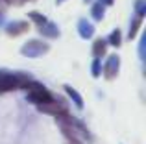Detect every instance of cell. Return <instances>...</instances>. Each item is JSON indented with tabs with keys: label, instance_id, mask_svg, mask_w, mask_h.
I'll return each instance as SVG.
<instances>
[{
	"label": "cell",
	"instance_id": "obj_1",
	"mask_svg": "<svg viewBox=\"0 0 146 144\" xmlns=\"http://www.w3.org/2000/svg\"><path fill=\"white\" fill-rule=\"evenodd\" d=\"M56 124L59 126L61 133H63V137L67 139V141H83V139L93 141V135H91L89 127H87L80 118L68 115V113L67 115L56 116Z\"/></svg>",
	"mask_w": 146,
	"mask_h": 144
},
{
	"label": "cell",
	"instance_id": "obj_2",
	"mask_svg": "<svg viewBox=\"0 0 146 144\" xmlns=\"http://www.w3.org/2000/svg\"><path fill=\"white\" fill-rule=\"evenodd\" d=\"M33 81V76L28 72H7L0 70V94L11 92L17 89H26Z\"/></svg>",
	"mask_w": 146,
	"mask_h": 144
},
{
	"label": "cell",
	"instance_id": "obj_3",
	"mask_svg": "<svg viewBox=\"0 0 146 144\" xmlns=\"http://www.w3.org/2000/svg\"><path fill=\"white\" fill-rule=\"evenodd\" d=\"M52 98H54V94L50 92L43 83L35 81V79L26 87V102L33 104L35 107H37V105H41V104H46V102L52 100Z\"/></svg>",
	"mask_w": 146,
	"mask_h": 144
},
{
	"label": "cell",
	"instance_id": "obj_4",
	"mask_svg": "<svg viewBox=\"0 0 146 144\" xmlns=\"http://www.w3.org/2000/svg\"><path fill=\"white\" fill-rule=\"evenodd\" d=\"M48 52H50V44L39 39H30L21 46V54L24 57H32V59H37L41 55L48 54Z\"/></svg>",
	"mask_w": 146,
	"mask_h": 144
},
{
	"label": "cell",
	"instance_id": "obj_5",
	"mask_svg": "<svg viewBox=\"0 0 146 144\" xmlns=\"http://www.w3.org/2000/svg\"><path fill=\"white\" fill-rule=\"evenodd\" d=\"M41 113H46V115H52V116H59V115H67L68 113V104L61 98H52L48 100L46 104H41L37 105Z\"/></svg>",
	"mask_w": 146,
	"mask_h": 144
},
{
	"label": "cell",
	"instance_id": "obj_6",
	"mask_svg": "<svg viewBox=\"0 0 146 144\" xmlns=\"http://www.w3.org/2000/svg\"><path fill=\"white\" fill-rule=\"evenodd\" d=\"M118 70H120V55H117V54L109 55L107 61L104 63V67H102V76L107 81H113L118 76Z\"/></svg>",
	"mask_w": 146,
	"mask_h": 144
},
{
	"label": "cell",
	"instance_id": "obj_7",
	"mask_svg": "<svg viewBox=\"0 0 146 144\" xmlns=\"http://www.w3.org/2000/svg\"><path fill=\"white\" fill-rule=\"evenodd\" d=\"M4 30H6V33L9 37H19V35H24L30 30V22L28 20H11L6 24Z\"/></svg>",
	"mask_w": 146,
	"mask_h": 144
},
{
	"label": "cell",
	"instance_id": "obj_8",
	"mask_svg": "<svg viewBox=\"0 0 146 144\" xmlns=\"http://www.w3.org/2000/svg\"><path fill=\"white\" fill-rule=\"evenodd\" d=\"M37 30H39V33H41L43 37H46V39H57V37L61 35L57 24H56V22H52V20H46L44 24L37 26Z\"/></svg>",
	"mask_w": 146,
	"mask_h": 144
},
{
	"label": "cell",
	"instance_id": "obj_9",
	"mask_svg": "<svg viewBox=\"0 0 146 144\" xmlns=\"http://www.w3.org/2000/svg\"><path fill=\"white\" fill-rule=\"evenodd\" d=\"M94 32H96V28L93 26V22H89L87 18H80L78 20V35L82 37V39H93L94 37Z\"/></svg>",
	"mask_w": 146,
	"mask_h": 144
},
{
	"label": "cell",
	"instance_id": "obj_10",
	"mask_svg": "<svg viewBox=\"0 0 146 144\" xmlns=\"http://www.w3.org/2000/svg\"><path fill=\"white\" fill-rule=\"evenodd\" d=\"M107 46H109V44H107L106 39H102V37L96 39L93 43V55H94V57H98V59H102L104 55H106V52H107Z\"/></svg>",
	"mask_w": 146,
	"mask_h": 144
},
{
	"label": "cell",
	"instance_id": "obj_11",
	"mask_svg": "<svg viewBox=\"0 0 146 144\" xmlns=\"http://www.w3.org/2000/svg\"><path fill=\"white\" fill-rule=\"evenodd\" d=\"M65 92H67V96L70 98L72 102H74V105L78 109H83V98H82V94L78 92V90L74 89V87H70V85H65Z\"/></svg>",
	"mask_w": 146,
	"mask_h": 144
},
{
	"label": "cell",
	"instance_id": "obj_12",
	"mask_svg": "<svg viewBox=\"0 0 146 144\" xmlns=\"http://www.w3.org/2000/svg\"><path fill=\"white\" fill-rule=\"evenodd\" d=\"M141 26H143V18H141V17H133L131 22H129V32H128V37H129V39H135V37H137Z\"/></svg>",
	"mask_w": 146,
	"mask_h": 144
},
{
	"label": "cell",
	"instance_id": "obj_13",
	"mask_svg": "<svg viewBox=\"0 0 146 144\" xmlns=\"http://www.w3.org/2000/svg\"><path fill=\"white\" fill-rule=\"evenodd\" d=\"M91 15H93V18L96 22H100L104 18V15H106V6H102L100 2L93 4V6H91Z\"/></svg>",
	"mask_w": 146,
	"mask_h": 144
},
{
	"label": "cell",
	"instance_id": "obj_14",
	"mask_svg": "<svg viewBox=\"0 0 146 144\" xmlns=\"http://www.w3.org/2000/svg\"><path fill=\"white\" fill-rule=\"evenodd\" d=\"M107 44H111V46H120V44H122V32H120V30H113V32H111L109 33V37H107Z\"/></svg>",
	"mask_w": 146,
	"mask_h": 144
},
{
	"label": "cell",
	"instance_id": "obj_15",
	"mask_svg": "<svg viewBox=\"0 0 146 144\" xmlns=\"http://www.w3.org/2000/svg\"><path fill=\"white\" fill-rule=\"evenodd\" d=\"M28 18H30V20H32L35 26H41V24H44V22L48 20V18L44 17L43 13H39V11H30V13H28Z\"/></svg>",
	"mask_w": 146,
	"mask_h": 144
},
{
	"label": "cell",
	"instance_id": "obj_16",
	"mask_svg": "<svg viewBox=\"0 0 146 144\" xmlns=\"http://www.w3.org/2000/svg\"><path fill=\"white\" fill-rule=\"evenodd\" d=\"M91 76L93 78H100L102 76V59L94 57L93 63H91Z\"/></svg>",
	"mask_w": 146,
	"mask_h": 144
},
{
	"label": "cell",
	"instance_id": "obj_17",
	"mask_svg": "<svg viewBox=\"0 0 146 144\" xmlns=\"http://www.w3.org/2000/svg\"><path fill=\"white\" fill-rule=\"evenodd\" d=\"M146 15V0H135V17L144 18Z\"/></svg>",
	"mask_w": 146,
	"mask_h": 144
},
{
	"label": "cell",
	"instance_id": "obj_18",
	"mask_svg": "<svg viewBox=\"0 0 146 144\" xmlns=\"http://www.w3.org/2000/svg\"><path fill=\"white\" fill-rule=\"evenodd\" d=\"M139 55H141V59L146 57V35L141 37V43H139Z\"/></svg>",
	"mask_w": 146,
	"mask_h": 144
},
{
	"label": "cell",
	"instance_id": "obj_19",
	"mask_svg": "<svg viewBox=\"0 0 146 144\" xmlns=\"http://www.w3.org/2000/svg\"><path fill=\"white\" fill-rule=\"evenodd\" d=\"M4 2H6V6H22L26 0H4Z\"/></svg>",
	"mask_w": 146,
	"mask_h": 144
},
{
	"label": "cell",
	"instance_id": "obj_20",
	"mask_svg": "<svg viewBox=\"0 0 146 144\" xmlns=\"http://www.w3.org/2000/svg\"><path fill=\"white\" fill-rule=\"evenodd\" d=\"M100 4H102V6H113L115 4V0H98Z\"/></svg>",
	"mask_w": 146,
	"mask_h": 144
},
{
	"label": "cell",
	"instance_id": "obj_21",
	"mask_svg": "<svg viewBox=\"0 0 146 144\" xmlns=\"http://www.w3.org/2000/svg\"><path fill=\"white\" fill-rule=\"evenodd\" d=\"M4 9H6V2H4V0H0V18H2V13H4Z\"/></svg>",
	"mask_w": 146,
	"mask_h": 144
},
{
	"label": "cell",
	"instance_id": "obj_22",
	"mask_svg": "<svg viewBox=\"0 0 146 144\" xmlns=\"http://www.w3.org/2000/svg\"><path fill=\"white\" fill-rule=\"evenodd\" d=\"M67 144H82V141H68Z\"/></svg>",
	"mask_w": 146,
	"mask_h": 144
},
{
	"label": "cell",
	"instance_id": "obj_23",
	"mask_svg": "<svg viewBox=\"0 0 146 144\" xmlns=\"http://www.w3.org/2000/svg\"><path fill=\"white\" fill-rule=\"evenodd\" d=\"M56 2H57V4H61V2H65V0H56Z\"/></svg>",
	"mask_w": 146,
	"mask_h": 144
},
{
	"label": "cell",
	"instance_id": "obj_24",
	"mask_svg": "<svg viewBox=\"0 0 146 144\" xmlns=\"http://www.w3.org/2000/svg\"><path fill=\"white\" fill-rule=\"evenodd\" d=\"M85 2H91V0H85Z\"/></svg>",
	"mask_w": 146,
	"mask_h": 144
}]
</instances>
